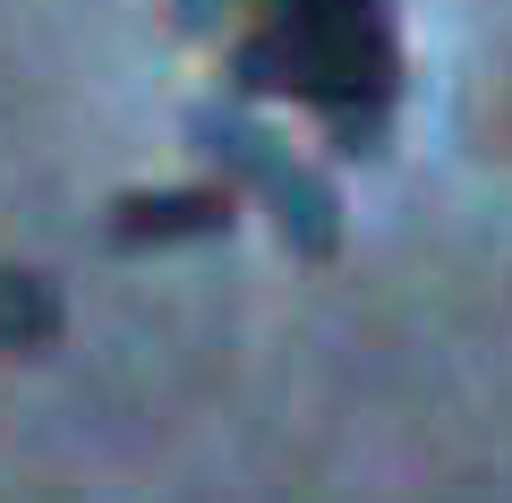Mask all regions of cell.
I'll list each match as a JSON object with an SVG mask.
<instances>
[{"label":"cell","instance_id":"obj_4","mask_svg":"<svg viewBox=\"0 0 512 503\" xmlns=\"http://www.w3.org/2000/svg\"><path fill=\"white\" fill-rule=\"evenodd\" d=\"M60 342V290L26 265H0V350H52Z\"/></svg>","mask_w":512,"mask_h":503},{"label":"cell","instance_id":"obj_3","mask_svg":"<svg viewBox=\"0 0 512 503\" xmlns=\"http://www.w3.org/2000/svg\"><path fill=\"white\" fill-rule=\"evenodd\" d=\"M231 231V188H154V197L111 205L120 248H171V239H222Z\"/></svg>","mask_w":512,"mask_h":503},{"label":"cell","instance_id":"obj_2","mask_svg":"<svg viewBox=\"0 0 512 503\" xmlns=\"http://www.w3.org/2000/svg\"><path fill=\"white\" fill-rule=\"evenodd\" d=\"M197 137H205V154H214L239 188H256V197L274 205L282 239H291L299 256H333L342 248V205H333V188L316 180L282 137H265V128H248V120H197Z\"/></svg>","mask_w":512,"mask_h":503},{"label":"cell","instance_id":"obj_5","mask_svg":"<svg viewBox=\"0 0 512 503\" xmlns=\"http://www.w3.org/2000/svg\"><path fill=\"white\" fill-rule=\"evenodd\" d=\"M188 18H214V9H274V0H180Z\"/></svg>","mask_w":512,"mask_h":503},{"label":"cell","instance_id":"obj_1","mask_svg":"<svg viewBox=\"0 0 512 503\" xmlns=\"http://www.w3.org/2000/svg\"><path fill=\"white\" fill-rule=\"evenodd\" d=\"M231 77L248 94L316 103L350 154H376L393 86H402V52H393L384 0H274L256 9V35L231 52Z\"/></svg>","mask_w":512,"mask_h":503}]
</instances>
